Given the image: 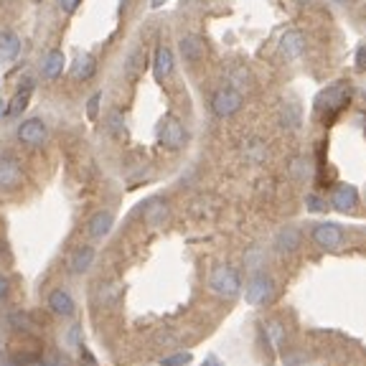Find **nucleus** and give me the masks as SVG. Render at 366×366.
<instances>
[{
	"mask_svg": "<svg viewBox=\"0 0 366 366\" xmlns=\"http://www.w3.org/2000/svg\"><path fill=\"white\" fill-rule=\"evenodd\" d=\"M99 102H102V94H92V99L87 102V115H90V120H97V112H99Z\"/></svg>",
	"mask_w": 366,
	"mask_h": 366,
	"instance_id": "a878e982",
	"label": "nucleus"
},
{
	"mask_svg": "<svg viewBox=\"0 0 366 366\" xmlns=\"http://www.w3.org/2000/svg\"><path fill=\"white\" fill-rule=\"evenodd\" d=\"M5 293H8V277L0 275V300L5 298Z\"/></svg>",
	"mask_w": 366,
	"mask_h": 366,
	"instance_id": "72a5a7b5",
	"label": "nucleus"
},
{
	"mask_svg": "<svg viewBox=\"0 0 366 366\" xmlns=\"http://www.w3.org/2000/svg\"><path fill=\"white\" fill-rule=\"evenodd\" d=\"M92 262H94V250H92V247H79V250L74 252V257H72V272H74V275L87 272Z\"/></svg>",
	"mask_w": 366,
	"mask_h": 366,
	"instance_id": "a211bd4d",
	"label": "nucleus"
},
{
	"mask_svg": "<svg viewBox=\"0 0 366 366\" xmlns=\"http://www.w3.org/2000/svg\"><path fill=\"white\" fill-rule=\"evenodd\" d=\"M330 204L336 206L339 211H351V209L356 206V188L354 186H339L336 191H333Z\"/></svg>",
	"mask_w": 366,
	"mask_h": 366,
	"instance_id": "dca6fc26",
	"label": "nucleus"
},
{
	"mask_svg": "<svg viewBox=\"0 0 366 366\" xmlns=\"http://www.w3.org/2000/svg\"><path fill=\"white\" fill-rule=\"evenodd\" d=\"M46 366H69V361H66L62 354H54V356L46 361Z\"/></svg>",
	"mask_w": 366,
	"mask_h": 366,
	"instance_id": "7c9ffc66",
	"label": "nucleus"
},
{
	"mask_svg": "<svg viewBox=\"0 0 366 366\" xmlns=\"http://www.w3.org/2000/svg\"><path fill=\"white\" fill-rule=\"evenodd\" d=\"M163 3H166V0H151V5H153V8H161Z\"/></svg>",
	"mask_w": 366,
	"mask_h": 366,
	"instance_id": "ea45409f",
	"label": "nucleus"
},
{
	"mask_svg": "<svg viewBox=\"0 0 366 366\" xmlns=\"http://www.w3.org/2000/svg\"><path fill=\"white\" fill-rule=\"evenodd\" d=\"M348 97H351V84L348 81H336L326 92L318 94L315 109H318V115H326V120H330V115H336L339 109L346 107Z\"/></svg>",
	"mask_w": 366,
	"mask_h": 366,
	"instance_id": "f257e3e1",
	"label": "nucleus"
},
{
	"mask_svg": "<svg viewBox=\"0 0 366 366\" xmlns=\"http://www.w3.org/2000/svg\"><path fill=\"white\" fill-rule=\"evenodd\" d=\"M244 79H247V74L241 72V69H239V72H234V74H232V81H234V87H239V81H244Z\"/></svg>",
	"mask_w": 366,
	"mask_h": 366,
	"instance_id": "f704fd0d",
	"label": "nucleus"
},
{
	"mask_svg": "<svg viewBox=\"0 0 366 366\" xmlns=\"http://www.w3.org/2000/svg\"><path fill=\"white\" fill-rule=\"evenodd\" d=\"M179 51H181V56H183V62L196 64V62H201V56H204V41L198 36H183L179 41Z\"/></svg>",
	"mask_w": 366,
	"mask_h": 366,
	"instance_id": "f8f14e48",
	"label": "nucleus"
},
{
	"mask_svg": "<svg viewBox=\"0 0 366 366\" xmlns=\"http://www.w3.org/2000/svg\"><path fill=\"white\" fill-rule=\"evenodd\" d=\"M158 140L168 151H181L183 143H186V130H183V125H181L176 117H166L161 130H158Z\"/></svg>",
	"mask_w": 366,
	"mask_h": 366,
	"instance_id": "39448f33",
	"label": "nucleus"
},
{
	"mask_svg": "<svg viewBox=\"0 0 366 366\" xmlns=\"http://www.w3.org/2000/svg\"><path fill=\"white\" fill-rule=\"evenodd\" d=\"M166 214H168V209H166L163 201H151V206L145 209V222L153 224V226H158V224L166 219Z\"/></svg>",
	"mask_w": 366,
	"mask_h": 366,
	"instance_id": "5701e85b",
	"label": "nucleus"
},
{
	"mask_svg": "<svg viewBox=\"0 0 366 366\" xmlns=\"http://www.w3.org/2000/svg\"><path fill=\"white\" fill-rule=\"evenodd\" d=\"M209 285L216 295H224V298H234L239 293V275L237 270H232L229 265H219V267L211 270L209 275Z\"/></svg>",
	"mask_w": 366,
	"mask_h": 366,
	"instance_id": "f03ea898",
	"label": "nucleus"
},
{
	"mask_svg": "<svg viewBox=\"0 0 366 366\" xmlns=\"http://www.w3.org/2000/svg\"><path fill=\"white\" fill-rule=\"evenodd\" d=\"M64 66H66V59H64V54L59 51V49H51L49 54L44 56V66H41V72H44V77L49 81H54L62 77Z\"/></svg>",
	"mask_w": 366,
	"mask_h": 366,
	"instance_id": "ddd939ff",
	"label": "nucleus"
},
{
	"mask_svg": "<svg viewBox=\"0 0 366 366\" xmlns=\"http://www.w3.org/2000/svg\"><path fill=\"white\" fill-rule=\"evenodd\" d=\"M5 117V102H3V97H0V120Z\"/></svg>",
	"mask_w": 366,
	"mask_h": 366,
	"instance_id": "58836bf2",
	"label": "nucleus"
},
{
	"mask_svg": "<svg viewBox=\"0 0 366 366\" xmlns=\"http://www.w3.org/2000/svg\"><path fill=\"white\" fill-rule=\"evenodd\" d=\"M244 105V97H241L239 90H234V87H224L214 94L211 99V109H214L216 117H232L237 115Z\"/></svg>",
	"mask_w": 366,
	"mask_h": 366,
	"instance_id": "20e7f679",
	"label": "nucleus"
},
{
	"mask_svg": "<svg viewBox=\"0 0 366 366\" xmlns=\"http://www.w3.org/2000/svg\"><path fill=\"white\" fill-rule=\"evenodd\" d=\"M247 303L250 305H262L272 298V280L267 275H254L247 285Z\"/></svg>",
	"mask_w": 366,
	"mask_h": 366,
	"instance_id": "6e6552de",
	"label": "nucleus"
},
{
	"mask_svg": "<svg viewBox=\"0 0 366 366\" xmlns=\"http://www.w3.org/2000/svg\"><path fill=\"white\" fill-rule=\"evenodd\" d=\"M298 241H300V234H298V229H293V226H287V229H283V232L277 234V250L280 252H293L295 247H298Z\"/></svg>",
	"mask_w": 366,
	"mask_h": 366,
	"instance_id": "aec40b11",
	"label": "nucleus"
},
{
	"mask_svg": "<svg viewBox=\"0 0 366 366\" xmlns=\"http://www.w3.org/2000/svg\"><path fill=\"white\" fill-rule=\"evenodd\" d=\"M308 209L311 211H326V204L318 196H308Z\"/></svg>",
	"mask_w": 366,
	"mask_h": 366,
	"instance_id": "c85d7f7f",
	"label": "nucleus"
},
{
	"mask_svg": "<svg viewBox=\"0 0 366 366\" xmlns=\"http://www.w3.org/2000/svg\"><path fill=\"white\" fill-rule=\"evenodd\" d=\"M112 224H115V219H112V214H109V211H99V214H94L90 219V224H87V232H90L92 239H102V237H107V234H109Z\"/></svg>",
	"mask_w": 366,
	"mask_h": 366,
	"instance_id": "2eb2a0df",
	"label": "nucleus"
},
{
	"mask_svg": "<svg viewBox=\"0 0 366 366\" xmlns=\"http://www.w3.org/2000/svg\"><path fill=\"white\" fill-rule=\"evenodd\" d=\"M280 51L285 54V59H298L305 51V38L298 31H287L285 36L280 38Z\"/></svg>",
	"mask_w": 366,
	"mask_h": 366,
	"instance_id": "4468645a",
	"label": "nucleus"
},
{
	"mask_svg": "<svg viewBox=\"0 0 366 366\" xmlns=\"http://www.w3.org/2000/svg\"><path fill=\"white\" fill-rule=\"evenodd\" d=\"M18 143L26 145V148H41L49 140V127L41 117H28L18 125Z\"/></svg>",
	"mask_w": 366,
	"mask_h": 366,
	"instance_id": "7ed1b4c3",
	"label": "nucleus"
},
{
	"mask_svg": "<svg viewBox=\"0 0 366 366\" xmlns=\"http://www.w3.org/2000/svg\"><path fill=\"white\" fill-rule=\"evenodd\" d=\"M285 364L287 366H303V361H300V358H295V356H287Z\"/></svg>",
	"mask_w": 366,
	"mask_h": 366,
	"instance_id": "e433bc0d",
	"label": "nucleus"
},
{
	"mask_svg": "<svg viewBox=\"0 0 366 366\" xmlns=\"http://www.w3.org/2000/svg\"><path fill=\"white\" fill-rule=\"evenodd\" d=\"M280 122L287 130H298L300 127V107L298 105H285L283 112H280Z\"/></svg>",
	"mask_w": 366,
	"mask_h": 366,
	"instance_id": "4be33fe9",
	"label": "nucleus"
},
{
	"mask_svg": "<svg viewBox=\"0 0 366 366\" xmlns=\"http://www.w3.org/2000/svg\"><path fill=\"white\" fill-rule=\"evenodd\" d=\"M49 305L56 315H72L74 313V298L66 290H54L51 298H49Z\"/></svg>",
	"mask_w": 366,
	"mask_h": 366,
	"instance_id": "f3484780",
	"label": "nucleus"
},
{
	"mask_svg": "<svg viewBox=\"0 0 366 366\" xmlns=\"http://www.w3.org/2000/svg\"><path fill=\"white\" fill-rule=\"evenodd\" d=\"M18 366H46V361H41V358H36V356H28L26 361H21Z\"/></svg>",
	"mask_w": 366,
	"mask_h": 366,
	"instance_id": "473e14b6",
	"label": "nucleus"
},
{
	"mask_svg": "<svg viewBox=\"0 0 366 366\" xmlns=\"http://www.w3.org/2000/svg\"><path fill=\"white\" fill-rule=\"evenodd\" d=\"M295 3H300V5H305V3H311V0H295Z\"/></svg>",
	"mask_w": 366,
	"mask_h": 366,
	"instance_id": "a19ab883",
	"label": "nucleus"
},
{
	"mask_svg": "<svg viewBox=\"0 0 366 366\" xmlns=\"http://www.w3.org/2000/svg\"><path fill=\"white\" fill-rule=\"evenodd\" d=\"M31 92H34V81L28 79V81H23L21 84V90L13 94V99H10L8 105H5V117H18L23 109H26V105H28V99H31Z\"/></svg>",
	"mask_w": 366,
	"mask_h": 366,
	"instance_id": "9d476101",
	"label": "nucleus"
},
{
	"mask_svg": "<svg viewBox=\"0 0 366 366\" xmlns=\"http://www.w3.org/2000/svg\"><path fill=\"white\" fill-rule=\"evenodd\" d=\"M79 3H81V0H62V10L66 13V16H69V13H74V10L79 8Z\"/></svg>",
	"mask_w": 366,
	"mask_h": 366,
	"instance_id": "c756f323",
	"label": "nucleus"
},
{
	"mask_svg": "<svg viewBox=\"0 0 366 366\" xmlns=\"http://www.w3.org/2000/svg\"><path fill=\"white\" fill-rule=\"evenodd\" d=\"M153 69H155V79L166 81L173 74V54H170L168 46H158L155 51V62H153Z\"/></svg>",
	"mask_w": 366,
	"mask_h": 366,
	"instance_id": "9b49d317",
	"label": "nucleus"
},
{
	"mask_svg": "<svg viewBox=\"0 0 366 366\" xmlns=\"http://www.w3.org/2000/svg\"><path fill=\"white\" fill-rule=\"evenodd\" d=\"M204 366H222V364H219V361H216V358L211 356V358H206V364H204Z\"/></svg>",
	"mask_w": 366,
	"mask_h": 366,
	"instance_id": "4c0bfd02",
	"label": "nucleus"
},
{
	"mask_svg": "<svg viewBox=\"0 0 366 366\" xmlns=\"http://www.w3.org/2000/svg\"><path fill=\"white\" fill-rule=\"evenodd\" d=\"M244 155H247V161H250V163H262L265 158H267V148H265V143H262V140L252 138L250 143L244 145Z\"/></svg>",
	"mask_w": 366,
	"mask_h": 366,
	"instance_id": "412c9836",
	"label": "nucleus"
},
{
	"mask_svg": "<svg viewBox=\"0 0 366 366\" xmlns=\"http://www.w3.org/2000/svg\"><path fill=\"white\" fill-rule=\"evenodd\" d=\"M138 64H140V51H138V49H135L133 54H130V56H127V59H125V72L135 74V72H138V69H140V66H138Z\"/></svg>",
	"mask_w": 366,
	"mask_h": 366,
	"instance_id": "bb28decb",
	"label": "nucleus"
},
{
	"mask_svg": "<svg viewBox=\"0 0 366 366\" xmlns=\"http://www.w3.org/2000/svg\"><path fill=\"white\" fill-rule=\"evenodd\" d=\"M21 181H23L21 163L13 155H0V188L10 191V188L21 186Z\"/></svg>",
	"mask_w": 366,
	"mask_h": 366,
	"instance_id": "423d86ee",
	"label": "nucleus"
},
{
	"mask_svg": "<svg viewBox=\"0 0 366 366\" xmlns=\"http://www.w3.org/2000/svg\"><path fill=\"white\" fill-rule=\"evenodd\" d=\"M313 239L323 250H339L341 244H343V232H341L336 224H318L313 229Z\"/></svg>",
	"mask_w": 366,
	"mask_h": 366,
	"instance_id": "0eeeda50",
	"label": "nucleus"
},
{
	"mask_svg": "<svg viewBox=\"0 0 366 366\" xmlns=\"http://www.w3.org/2000/svg\"><path fill=\"white\" fill-rule=\"evenodd\" d=\"M188 361H191V354H176V356L163 358L161 364H163V366H186Z\"/></svg>",
	"mask_w": 366,
	"mask_h": 366,
	"instance_id": "393cba45",
	"label": "nucleus"
},
{
	"mask_svg": "<svg viewBox=\"0 0 366 366\" xmlns=\"http://www.w3.org/2000/svg\"><path fill=\"white\" fill-rule=\"evenodd\" d=\"M21 54V38L13 31L0 34V64H13Z\"/></svg>",
	"mask_w": 366,
	"mask_h": 366,
	"instance_id": "1a4fd4ad",
	"label": "nucleus"
},
{
	"mask_svg": "<svg viewBox=\"0 0 366 366\" xmlns=\"http://www.w3.org/2000/svg\"><path fill=\"white\" fill-rule=\"evenodd\" d=\"M74 77L79 81H87L92 77V74L97 72V62H94V56L92 54H81L79 59H77V64H74Z\"/></svg>",
	"mask_w": 366,
	"mask_h": 366,
	"instance_id": "6ab92c4d",
	"label": "nucleus"
},
{
	"mask_svg": "<svg viewBox=\"0 0 366 366\" xmlns=\"http://www.w3.org/2000/svg\"><path fill=\"white\" fill-rule=\"evenodd\" d=\"M0 366H18V361L13 356H0Z\"/></svg>",
	"mask_w": 366,
	"mask_h": 366,
	"instance_id": "c9c22d12",
	"label": "nucleus"
},
{
	"mask_svg": "<svg viewBox=\"0 0 366 366\" xmlns=\"http://www.w3.org/2000/svg\"><path fill=\"white\" fill-rule=\"evenodd\" d=\"M107 127H109V133H112V135L122 133V127H125V120H122V112H120V109H112V112H109Z\"/></svg>",
	"mask_w": 366,
	"mask_h": 366,
	"instance_id": "b1692460",
	"label": "nucleus"
},
{
	"mask_svg": "<svg viewBox=\"0 0 366 366\" xmlns=\"http://www.w3.org/2000/svg\"><path fill=\"white\" fill-rule=\"evenodd\" d=\"M267 333H270V339H272V346H277V343H280V339H283V330H280V326H277V323H267Z\"/></svg>",
	"mask_w": 366,
	"mask_h": 366,
	"instance_id": "cd10ccee",
	"label": "nucleus"
},
{
	"mask_svg": "<svg viewBox=\"0 0 366 366\" xmlns=\"http://www.w3.org/2000/svg\"><path fill=\"white\" fill-rule=\"evenodd\" d=\"M333 3H339V5H346V0H333Z\"/></svg>",
	"mask_w": 366,
	"mask_h": 366,
	"instance_id": "79ce46f5",
	"label": "nucleus"
},
{
	"mask_svg": "<svg viewBox=\"0 0 366 366\" xmlns=\"http://www.w3.org/2000/svg\"><path fill=\"white\" fill-rule=\"evenodd\" d=\"M356 66L358 69H366V46H361L356 54Z\"/></svg>",
	"mask_w": 366,
	"mask_h": 366,
	"instance_id": "2f4dec72",
	"label": "nucleus"
}]
</instances>
